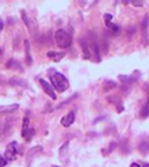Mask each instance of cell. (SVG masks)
<instances>
[{"instance_id":"6da1fadb","label":"cell","mask_w":149,"mask_h":167,"mask_svg":"<svg viewBox=\"0 0 149 167\" xmlns=\"http://www.w3.org/2000/svg\"><path fill=\"white\" fill-rule=\"evenodd\" d=\"M50 79H51L52 85H53V87L58 90V92H65L66 90L68 89L69 82L65 76L63 74H61V73L55 72L53 75L51 76Z\"/></svg>"},{"instance_id":"7a4b0ae2","label":"cell","mask_w":149,"mask_h":167,"mask_svg":"<svg viewBox=\"0 0 149 167\" xmlns=\"http://www.w3.org/2000/svg\"><path fill=\"white\" fill-rule=\"evenodd\" d=\"M55 40L58 46L61 49H66L71 46L72 39L69 33L64 30H58L55 33Z\"/></svg>"},{"instance_id":"3957f363","label":"cell","mask_w":149,"mask_h":167,"mask_svg":"<svg viewBox=\"0 0 149 167\" xmlns=\"http://www.w3.org/2000/svg\"><path fill=\"white\" fill-rule=\"evenodd\" d=\"M16 155H17V143L12 142V143L9 144L6 150L4 151L5 160H9V161L15 160Z\"/></svg>"},{"instance_id":"277c9868","label":"cell","mask_w":149,"mask_h":167,"mask_svg":"<svg viewBox=\"0 0 149 167\" xmlns=\"http://www.w3.org/2000/svg\"><path fill=\"white\" fill-rule=\"evenodd\" d=\"M42 150L43 149L40 145L34 146V147L30 149V151H29L28 153H27V156H26V162H27L28 164H30L31 161L34 159V158L36 157L39 152L42 151Z\"/></svg>"},{"instance_id":"5b68a950","label":"cell","mask_w":149,"mask_h":167,"mask_svg":"<svg viewBox=\"0 0 149 167\" xmlns=\"http://www.w3.org/2000/svg\"><path fill=\"white\" fill-rule=\"evenodd\" d=\"M39 82H40V84H41V86L43 87L44 92H45L48 96L51 97L52 99H54L55 100V99L57 98V96H56V94H55L52 87L50 85V84H48L47 82H46L45 80H44V79H40Z\"/></svg>"},{"instance_id":"8992f818","label":"cell","mask_w":149,"mask_h":167,"mask_svg":"<svg viewBox=\"0 0 149 167\" xmlns=\"http://www.w3.org/2000/svg\"><path fill=\"white\" fill-rule=\"evenodd\" d=\"M74 121H75V113H74V111H71L66 116H65L62 118V120H61V124H62L63 126L69 127L70 125H72L73 124Z\"/></svg>"},{"instance_id":"52a82bcc","label":"cell","mask_w":149,"mask_h":167,"mask_svg":"<svg viewBox=\"0 0 149 167\" xmlns=\"http://www.w3.org/2000/svg\"><path fill=\"white\" fill-rule=\"evenodd\" d=\"M112 16L110 14H106L105 15V21H106V25L107 26V28L109 29V31L112 32V33H117L119 31V27L118 25H116L115 24H113L111 22V19H112Z\"/></svg>"},{"instance_id":"ba28073f","label":"cell","mask_w":149,"mask_h":167,"mask_svg":"<svg viewBox=\"0 0 149 167\" xmlns=\"http://www.w3.org/2000/svg\"><path fill=\"white\" fill-rule=\"evenodd\" d=\"M18 107L19 105L17 104H13L10 105H2V106H0V115L12 113L18 109Z\"/></svg>"},{"instance_id":"9c48e42d","label":"cell","mask_w":149,"mask_h":167,"mask_svg":"<svg viewBox=\"0 0 149 167\" xmlns=\"http://www.w3.org/2000/svg\"><path fill=\"white\" fill-rule=\"evenodd\" d=\"M80 45H81V47H82V51H83V53L85 56V58L90 59L92 57V52H91V49H90L88 42H87L86 40L82 39L80 41Z\"/></svg>"},{"instance_id":"30bf717a","label":"cell","mask_w":149,"mask_h":167,"mask_svg":"<svg viewBox=\"0 0 149 167\" xmlns=\"http://www.w3.org/2000/svg\"><path fill=\"white\" fill-rule=\"evenodd\" d=\"M24 45H25V49L26 63H27L29 65H31V63H32V58H31V46H30V43H29L28 40H26V39L25 40Z\"/></svg>"},{"instance_id":"8fae6325","label":"cell","mask_w":149,"mask_h":167,"mask_svg":"<svg viewBox=\"0 0 149 167\" xmlns=\"http://www.w3.org/2000/svg\"><path fill=\"white\" fill-rule=\"evenodd\" d=\"M147 26H148V17L147 16H145L144 18L142 19L141 22V29H142V35H143V39L144 42H148L147 39Z\"/></svg>"},{"instance_id":"7c38bea8","label":"cell","mask_w":149,"mask_h":167,"mask_svg":"<svg viewBox=\"0 0 149 167\" xmlns=\"http://www.w3.org/2000/svg\"><path fill=\"white\" fill-rule=\"evenodd\" d=\"M47 57L52 58V60H54L55 62H58L64 58V56L66 55L65 52H56V51H49L47 54Z\"/></svg>"},{"instance_id":"4fadbf2b","label":"cell","mask_w":149,"mask_h":167,"mask_svg":"<svg viewBox=\"0 0 149 167\" xmlns=\"http://www.w3.org/2000/svg\"><path fill=\"white\" fill-rule=\"evenodd\" d=\"M10 82H11V84H14V85H19V86H22V87H27V85H28L27 82L24 79H22V78H11Z\"/></svg>"},{"instance_id":"5bb4252c","label":"cell","mask_w":149,"mask_h":167,"mask_svg":"<svg viewBox=\"0 0 149 167\" xmlns=\"http://www.w3.org/2000/svg\"><path fill=\"white\" fill-rule=\"evenodd\" d=\"M139 152H141L142 154L147 155L149 153V142L145 141L142 142L141 145H139Z\"/></svg>"},{"instance_id":"9a60e30c","label":"cell","mask_w":149,"mask_h":167,"mask_svg":"<svg viewBox=\"0 0 149 167\" xmlns=\"http://www.w3.org/2000/svg\"><path fill=\"white\" fill-rule=\"evenodd\" d=\"M29 124H30V120H29L27 117H25V118H24V120H23V127H22L23 137H25L26 133H27V131L29 130Z\"/></svg>"},{"instance_id":"2e32d148","label":"cell","mask_w":149,"mask_h":167,"mask_svg":"<svg viewBox=\"0 0 149 167\" xmlns=\"http://www.w3.org/2000/svg\"><path fill=\"white\" fill-rule=\"evenodd\" d=\"M6 67L7 68H11V69H20L21 68V65H20L19 63L17 62L16 60L10 59L6 64Z\"/></svg>"},{"instance_id":"e0dca14e","label":"cell","mask_w":149,"mask_h":167,"mask_svg":"<svg viewBox=\"0 0 149 167\" xmlns=\"http://www.w3.org/2000/svg\"><path fill=\"white\" fill-rule=\"evenodd\" d=\"M114 87H116V83L112 80H107L103 84V88L105 90H110L113 89Z\"/></svg>"},{"instance_id":"ac0fdd59","label":"cell","mask_w":149,"mask_h":167,"mask_svg":"<svg viewBox=\"0 0 149 167\" xmlns=\"http://www.w3.org/2000/svg\"><path fill=\"white\" fill-rule=\"evenodd\" d=\"M141 116L143 118H147L149 116V98H147L144 107H143V109L141 110Z\"/></svg>"},{"instance_id":"d6986e66","label":"cell","mask_w":149,"mask_h":167,"mask_svg":"<svg viewBox=\"0 0 149 167\" xmlns=\"http://www.w3.org/2000/svg\"><path fill=\"white\" fill-rule=\"evenodd\" d=\"M35 134V130L34 129H29L28 131H27V133H26V135H25V139L26 140H28V141H30V140L31 139V137H32V136Z\"/></svg>"},{"instance_id":"ffe728a7","label":"cell","mask_w":149,"mask_h":167,"mask_svg":"<svg viewBox=\"0 0 149 167\" xmlns=\"http://www.w3.org/2000/svg\"><path fill=\"white\" fill-rule=\"evenodd\" d=\"M6 164H7V162H6V160H5V159H4V158L0 155V167L5 166L6 165Z\"/></svg>"},{"instance_id":"44dd1931","label":"cell","mask_w":149,"mask_h":167,"mask_svg":"<svg viewBox=\"0 0 149 167\" xmlns=\"http://www.w3.org/2000/svg\"><path fill=\"white\" fill-rule=\"evenodd\" d=\"M130 167H141V166H139V164H137V163H133L132 165H131Z\"/></svg>"},{"instance_id":"7402d4cb","label":"cell","mask_w":149,"mask_h":167,"mask_svg":"<svg viewBox=\"0 0 149 167\" xmlns=\"http://www.w3.org/2000/svg\"><path fill=\"white\" fill-rule=\"evenodd\" d=\"M2 29H3V23L0 21V31H2Z\"/></svg>"},{"instance_id":"603a6c76","label":"cell","mask_w":149,"mask_h":167,"mask_svg":"<svg viewBox=\"0 0 149 167\" xmlns=\"http://www.w3.org/2000/svg\"><path fill=\"white\" fill-rule=\"evenodd\" d=\"M143 167H149V164H145V165H143Z\"/></svg>"},{"instance_id":"cb8c5ba5","label":"cell","mask_w":149,"mask_h":167,"mask_svg":"<svg viewBox=\"0 0 149 167\" xmlns=\"http://www.w3.org/2000/svg\"><path fill=\"white\" fill-rule=\"evenodd\" d=\"M52 167H60V166H58V165H52Z\"/></svg>"},{"instance_id":"d4e9b609","label":"cell","mask_w":149,"mask_h":167,"mask_svg":"<svg viewBox=\"0 0 149 167\" xmlns=\"http://www.w3.org/2000/svg\"><path fill=\"white\" fill-rule=\"evenodd\" d=\"M0 52H1V50H0Z\"/></svg>"}]
</instances>
